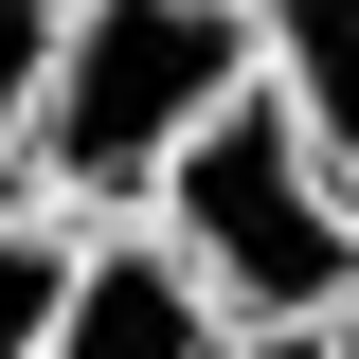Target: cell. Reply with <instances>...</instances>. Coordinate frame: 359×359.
<instances>
[{
    "mask_svg": "<svg viewBox=\"0 0 359 359\" xmlns=\"http://www.w3.org/2000/svg\"><path fill=\"white\" fill-rule=\"evenodd\" d=\"M252 90V0H54V72H36V144L18 198L36 216H144V180Z\"/></svg>",
    "mask_w": 359,
    "mask_h": 359,
    "instance_id": "obj_1",
    "label": "cell"
},
{
    "mask_svg": "<svg viewBox=\"0 0 359 359\" xmlns=\"http://www.w3.org/2000/svg\"><path fill=\"white\" fill-rule=\"evenodd\" d=\"M144 233L198 269L216 323H323V306L359 287V198L323 180V144L287 126L269 90H233L216 126L144 180Z\"/></svg>",
    "mask_w": 359,
    "mask_h": 359,
    "instance_id": "obj_2",
    "label": "cell"
},
{
    "mask_svg": "<svg viewBox=\"0 0 359 359\" xmlns=\"http://www.w3.org/2000/svg\"><path fill=\"white\" fill-rule=\"evenodd\" d=\"M233 323L198 306V269L162 252L144 216H90L72 233V287H54V341L36 359H216Z\"/></svg>",
    "mask_w": 359,
    "mask_h": 359,
    "instance_id": "obj_3",
    "label": "cell"
},
{
    "mask_svg": "<svg viewBox=\"0 0 359 359\" xmlns=\"http://www.w3.org/2000/svg\"><path fill=\"white\" fill-rule=\"evenodd\" d=\"M252 90L323 144V180L359 198V0H252Z\"/></svg>",
    "mask_w": 359,
    "mask_h": 359,
    "instance_id": "obj_4",
    "label": "cell"
},
{
    "mask_svg": "<svg viewBox=\"0 0 359 359\" xmlns=\"http://www.w3.org/2000/svg\"><path fill=\"white\" fill-rule=\"evenodd\" d=\"M54 287H72V216L0 198V359H36V341H54Z\"/></svg>",
    "mask_w": 359,
    "mask_h": 359,
    "instance_id": "obj_5",
    "label": "cell"
},
{
    "mask_svg": "<svg viewBox=\"0 0 359 359\" xmlns=\"http://www.w3.org/2000/svg\"><path fill=\"white\" fill-rule=\"evenodd\" d=\"M36 72H54V0H0V198H18V144H36Z\"/></svg>",
    "mask_w": 359,
    "mask_h": 359,
    "instance_id": "obj_6",
    "label": "cell"
},
{
    "mask_svg": "<svg viewBox=\"0 0 359 359\" xmlns=\"http://www.w3.org/2000/svg\"><path fill=\"white\" fill-rule=\"evenodd\" d=\"M216 359H323V341H306V323H233Z\"/></svg>",
    "mask_w": 359,
    "mask_h": 359,
    "instance_id": "obj_7",
    "label": "cell"
},
{
    "mask_svg": "<svg viewBox=\"0 0 359 359\" xmlns=\"http://www.w3.org/2000/svg\"><path fill=\"white\" fill-rule=\"evenodd\" d=\"M306 341H323V359H359V287H341V306H323V323H306Z\"/></svg>",
    "mask_w": 359,
    "mask_h": 359,
    "instance_id": "obj_8",
    "label": "cell"
}]
</instances>
